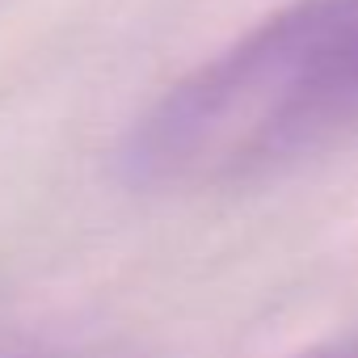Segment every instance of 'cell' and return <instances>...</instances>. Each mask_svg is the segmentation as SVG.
<instances>
[{"label":"cell","instance_id":"6da1fadb","mask_svg":"<svg viewBox=\"0 0 358 358\" xmlns=\"http://www.w3.org/2000/svg\"><path fill=\"white\" fill-rule=\"evenodd\" d=\"M358 127V0L312 47L282 93L253 118L249 135L232 148L228 169H274L295 156L320 152Z\"/></svg>","mask_w":358,"mask_h":358},{"label":"cell","instance_id":"7a4b0ae2","mask_svg":"<svg viewBox=\"0 0 358 358\" xmlns=\"http://www.w3.org/2000/svg\"><path fill=\"white\" fill-rule=\"evenodd\" d=\"M295 358H358V329L345 333V337L320 341V345H312V350H303V354H295Z\"/></svg>","mask_w":358,"mask_h":358}]
</instances>
